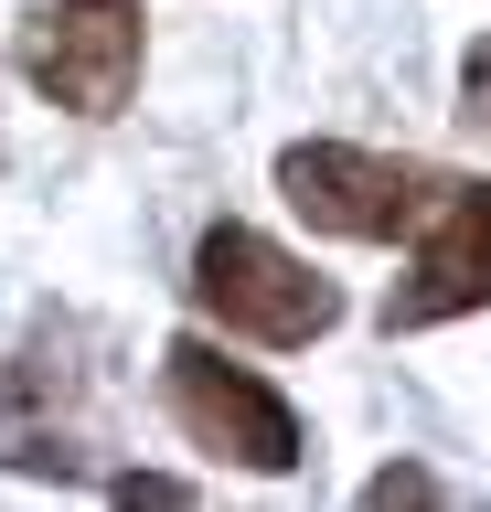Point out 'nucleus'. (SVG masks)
<instances>
[{"label":"nucleus","mask_w":491,"mask_h":512,"mask_svg":"<svg viewBox=\"0 0 491 512\" xmlns=\"http://www.w3.org/2000/svg\"><path fill=\"white\" fill-rule=\"evenodd\" d=\"M193 310L225 320L235 342H267V352H299L321 342L331 320H342V288L310 267V256H289L278 235H257V224H214L193 246Z\"/></svg>","instance_id":"nucleus-1"},{"label":"nucleus","mask_w":491,"mask_h":512,"mask_svg":"<svg viewBox=\"0 0 491 512\" xmlns=\"http://www.w3.org/2000/svg\"><path fill=\"white\" fill-rule=\"evenodd\" d=\"M278 192H289L299 224H321L342 246H395L438 214L449 171L438 160H406V150H353V139H289L278 150Z\"/></svg>","instance_id":"nucleus-2"},{"label":"nucleus","mask_w":491,"mask_h":512,"mask_svg":"<svg viewBox=\"0 0 491 512\" xmlns=\"http://www.w3.org/2000/svg\"><path fill=\"white\" fill-rule=\"evenodd\" d=\"M161 395H171V416H182V438L214 448V459H235V470L289 480L299 459H310V427H299V406H289L267 374L225 363L214 342H171V352H161Z\"/></svg>","instance_id":"nucleus-3"},{"label":"nucleus","mask_w":491,"mask_h":512,"mask_svg":"<svg viewBox=\"0 0 491 512\" xmlns=\"http://www.w3.org/2000/svg\"><path fill=\"white\" fill-rule=\"evenodd\" d=\"M11 64H22L54 107H75V118H118L139 96V64H150L139 0H54V11L22 22Z\"/></svg>","instance_id":"nucleus-4"},{"label":"nucleus","mask_w":491,"mask_h":512,"mask_svg":"<svg viewBox=\"0 0 491 512\" xmlns=\"http://www.w3.org/2000/svg\"><path fill=\"white\" fill-rule=\"evenodd\" d=\"M459 310H491V182H449L417 224L406 278L385 288V331H438Z\"/></svg>","instance_id":"nucleus-5"},{"label":"nucleus","mask_w":491,"mask_h":512,"mask_svg":"<svg viewBox=\"0 0 491 512\" xmlns=\"http://www.w3.org/2000/svg\"><path fill=\"white\" fill-rule=\"evenodd\" d=\"M86 459V416H75V352L65 331H33L22 363L0 374V470H33V480H75Z\"/></svg>","instance_id":"nucleus-6"},{"label":"nucleus","mask_w":491,"mask_h":512,"mask_svg":"<svg viewBox=\"0 0 491 512\" xmlns=\"http://www.w3.org/2000/svg\"><path fill=\"white\" fill-rule=\"evenodd\" d=\"M459 118H470V128H491V32L459 54Z\"/></svg>","instance_id":"nucleus-7"},{"label":"nucleus","mask_w":491,"mask_h":512,"mask_svg":"<svg viewBox=\"0 0 491 512\" xmlns=\"http://www.w3.org/2000/svg\"><path fill=\"white\" fill-rule=\"evenodd\" d=\"M363 502H438V470L395 459V470H374V480H363Z\"/></svg>","instance_id":"nucleus-8"},{"label":"nucleus","mask_w":491,"mask_h":512,"mask_svg":"<svg viewBox=\"0 0 491 512\" xmlns=\"http://www.w3.org/2000/svg\"><path fill=\"white\" fill-rule=\"evenodd\" d=\"M107 491H118V502H193V480H171V470H118Z\"/></svg>","instance_id":"nucleus-9"}]
</instances>
